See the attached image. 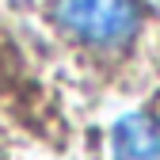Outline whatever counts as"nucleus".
<instances>
[{
  "mask_svg": "<svg viewBox=\"0 0 160 160\" xmlns=\"http://www.w3.org/2000/svg\"><path fill=\"white\" fill-rule=\"evenodd\" d=\"M53 23L84 50L118 53L141 34L137 0H53Z\"/></svg>",
  "mask_w": 160,
  "mask_h": 160,
  "instance_id": "1",
  "label": "nucleus"
},
{
  "mask_svg": "<svg viewBox=\"0 0 160 160\" xmlns=\"http://www.w3.org/2000/svg\"><path fill=\"white\" fill-rule=\"evenodd\" d=\"M111 160H160V118L130 111L111 126Z\"/></svg>",
  "mask_w": 160,
  "mask_h": 160,
  "instance_id": "2",
  "label": "nucleus"
}]
</instances>
